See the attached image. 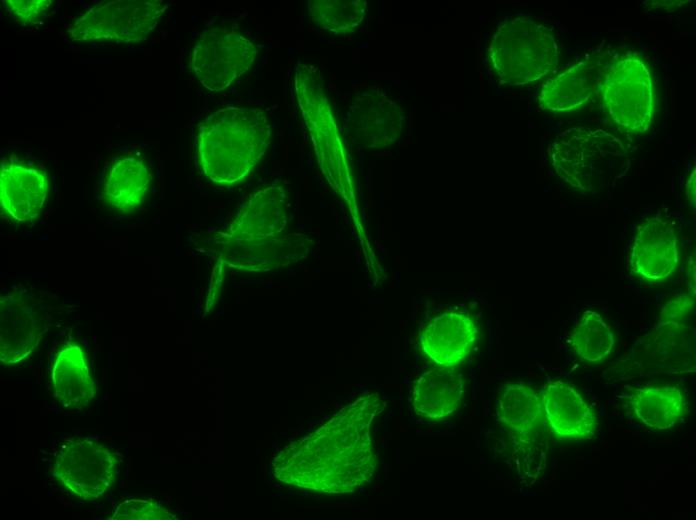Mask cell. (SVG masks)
<instances>
[{"instance_id": "12", "label": "cell", "mask_w": 696, "mask_h": 520, "mask_svg": "<svg viewBox=\"0 0 696 520\" xmlns=\"http://www.w3.org/2000/svg\"><path fill=\"white\" fill-rule=\"evenodd\" d=\"M288 207V196L282 186L257 190L211 242H252L279 237L288 222Z\"/></svg>"}, {"instance_id": "26", "label": "cell", "mask_w": 696, "mask_h": 520, "mask_svg": "<svg viewBox=\"0 0 696 520\" xmlns=\"http://www.w3.org/2000/svg\"><path fill=\"white\" fill-rule=\"evenodd\" d=\"M171 515L156 503L142 499H128L115 509L111 520H156L168 519Z\"/></svg>"}, {"instance_id": "8", "label": "cell", "mask_w": 696, "mask_h": 520, "mask_svg": "<svg viewBox=\"0 0 696 520\" xmlns=\"http://www.w3.org/2000/svg\"><path fill=\"white\" fill-rule=\"evenodd\" d=\"M258 49L236 27L215 25L204 30L190 56V68L211 92L227 89L254 65Z\"/></svg>"}, {"instance_id": "7", "label": "cell", "mask_w": 696, "mask_h": 520, "mask_svg": "<svg viewBox=\"0 0 696 520\" xmlns=\"http://www.w3.org/2000/svg\"><path fill=\"white\" fill-rule=\"evenodd\" d=\"M168 5L162 0H112L91 7L69 27L78 42H140L156 28Z\"/></svg>"}, {"instance_id": "16", "label": "cell", "mask_w": 696, "mask_h": 520, "mask_svg": "<svg viewBox=\"0 0 696 520\" xmlns=\"http://www.w3.org/2000/svg\"><path fill=\"white\" fill-rule=\"evenodd\" d=\"M608 63L601 57H590L559 73L541 88L539 106L555 113L579 109L600 93Z\"/></svg>"}, {"instance_id": "14", "label": "cell", "mask_w": 696, "mask_h": 520, "mask_svg": "<svg viewBox=\"0 0 696 520\" xmlns=\"http://www.w3.org/2000/svg\"><path fill=\"white\" fill-rule=\"evenodd\" d=\"M679 261L675 224L657 213L636 229L630 250V268L647 281H661L673 274Z\"/></svg>"}, {"instance_id": "21", "label": "cell", "mask_w": 696, "mask_h": 520, "mask_svg": "<svg viewBox=\"0 0 696 520\" xmlns=\"http://www.w3.org/2000/svg\"><path fill=\"white\" fill-rule=\"evenodd\" d=\"M499 421L522 441H528L544 427L541 394L523 383H509L497 401Z\"/></svg>"}, {"instance_id": "10", "label": "cell", "mask_w": 696, "mask_h": 520, "mask_svg": "<svg viewBox=\"0 0 696 520\" xmlns=\"http://www.w3.org/2000/svg\"><path fill=\"white\" fill-rule=\"evenodd\" d=\"M49 325L44 301L28 288L0 298V360L4 365L27 358L38 346Z\"/></svg>"}, {"instance_id": "19", "label": "cell", "mask_w": 696, "mask_h": 520, "mask_svg": "<svg viewBox=\"0 0 696 520\" xmlns=\"http://www.w3.org/2000/svg\"><path fill=\"white\" fill-rule=\"evenodd\" d=\"M464 395V380L455 368L439 367L423 373L411 394L414 412L425 419H442L454 413Z\"/></svg>"}, {"instance_id": "11", "label": "cell", "mask_w": 696, "mask_h": 520, "mask_svg": "<svg viewBox=\"0 0 696 520\" xmlns=\"http://www.w3.org/2000/svg\"><path fill=\"white\" fill-rule=\"evenodd\" d=\"M405 116L401 107L384 92L368 90L357 94L349 106L348 130L360 147L378 149L399 141Z\"/></svg>"}, {"instance_id": "2", "label": "cell", "mask_w": 696, "mask_h": 520, "mask_svg": "<svg viewBox=\"0 0 696 520\" xmlns=\"http://www.w3.org/2000/svg\"><path fill=\"white\" fill-rule=\"evenodd\" d=\"M385 403L377 396L360 398L332 419L314 440L313 486L326 492H348L366 481L376 460L370 425Z\"/></svg>"}, {"instance_id": "4", "label": "cell", "mask_w": 696, "mask_h": 520, "mask_svg": "<svg viewBox=\"0 0 696 520\" xmlns=\"http://www.w3.org/2000/svg\"><path fill=\"white\" fill-rule=\"evenodd\" d=\"M294 91L322 173L336 193L348 204H354L347 155L319 69L310 63L298 62L294 72Z\"/></svg>"}, {"instance_id": "22", "label": "cell", "mask_w": 696, "mask_h": 520, "mask_svg": "<svg viewBox=\"0 0 696 520\" xmlns=\"http://www.w3.org/2000/svg\"><path fill=\"white\" fill-rule=\"evenodd\" d=\"M150 179L149 168L143 159L132 156L119 159L104 181V202L123 213L132 211L142 204Z\"/></svg>"}, {"instance_id": "17", "label": "cell", "mask_w": 696, "mask_h": 520, "mask_svg": "<svg viewBox=\"0 0 696 520\" xmlns=\"http://www.w3.org/2000/svg\"><path fill=\"white\" fill-rule=\"evenodd\" d=\"M545 421L561 439L591 438L597 429V416L584 398L562 381L547 384L541 393Z\"/></svg>"}, {"instance_id": "9", "label": "cell", "mask_w": 696, "mask_h": 520, "mask_svg": "<svg viewBox=\"0 0 696 520\" xmlns=\"http://www.w3.org/2000/svg\"><path fill=\"white\" fill-rule=\"evenodd\" d=\"M116 470V458L108 447L83 438L66 442L53 466V474L62 486L84 500L104 495L114 482Z\"/></svg>"}, {"instance_id": "15", "label": "cell", "mask_w": 696, "mask_h": 520, "mask_svg": "<svg viewBox=\"0 0 696 520\" xmlns=\"http://www.w3.org/2000/svg\"><path fill=\"white\" fill-rule=\"evenodd\" d=\"M478 336L473 318L447 311L432 319L419 336L423 354L436 366L455 368L471 352Z\"/></svg>"}, {"instance_id": "18", "label": "cell", "mask_w": 696, "mask_h": 520, "mask_svg": "<svg viewBox=\"0 0 696 520\" xmlns=\"http://www.w3.org/2000/svg\"><path fill=\"white\" fill-rule=\"evenodd\" d=\"M49 182L42 171L15 162L0 167L1 209L17 222L38 217L48 194Z\"/></svg>"}, {"instance_id": "13", "label": "cell", "mask_w": 696, "mask_h": 520, "mask_svg": "<svg viewBox=\"0 0 696 520\" xmlns=\"http://www.w3.org/2000/svg\"><path fill=\"white\" fill-rule=\"evenodd\" d=\"M221 266L261 272L279 269L305 258L314 242L303 234H288L252 242H211Z\"/></svg>"}, {"instance_id": "28", "label": "cell", "mask_w": 696, "mask_h": 520, "mask_svg": "<svg viewBox=\"0 0 696 520\" xmlns=\"http://www.w3.org/2000/svg\"><path fill=\"white\" fill-rule=\"evenodd\" d=\"M686 198L694 205L695 203V168H693L685 185Z\"/></svg>"}, {"instance_id": "25", "label": "cell", "mask_w": 696, "mask_h": 520, "mask_svg": "<svg viewBox=\"0 0 696 520\" xmlns=\"http://www.w3.org/2000/svg\"><path fill=\"white\" fill-rule=\"evenodd\" d=\"M366 7L364 0H309L308 14L321 29L348 34L363 22Z\"/></svg>"}, {"instance_id": "3", "label": "cell", "mask_w": 696, "mask_h": 520, "mask_svg": "<svg viewBox=\"0 0 696 520\" xmlns=\"http://www.w3.org/2000/svg\"><path fill=\"white\" fill-rule=\"evenodd\" d=\"M556 173L581 191H603L626 172L628 153L623 142L603 129L570 128L550 147Z\"/></svg>"}, {"instance_id": "6", "label": "cell", "mask_w": 696, "mask_h": 520, "mask_svg": "<svg viewBox=\"0 0 696 520\" xmlns=\"http://www.w3.org/2000/svg\"><path fill=\"white\" fill-rule=\"evenodd\" d=\"M599 94L620 129L641 133L649 128L655 113V88L650 67L641 57L623 55L609 62Z\"/></svg>"}, {"instance_id": "1", "label": "cell", "mask_w": 696, "mask_h": 520, "mask_svg": "<svg viewBox=\"0 0 696 520\" xmlns=\"http://www.w3.org/2000/svg\"><path fill=\"white\" fill-rule=\"evenodd\" d=\"M272 135V121L261 108L227 106L211 113L197 129L202 173L220 186L242 181L265 154Z\"/></svg>"}, {"instance_id": "23", "label": "cell", "mask_w": 696, "mask_h": 520, "mask_svg": "<svg viewBox=\"0 0 696 520\" xmlns=\"http://www.w3.org/2000/svg\"><path fill=\"white\" fill-rule=\"evenodd\" d=\"M629 402L637 420L655 430L673 427L685 413L686 406L682 392L674 386L635 389L629 395Z\"/></svg>"}, {"instance_id": "20", "label": "cell", "mask_w": 696, "mask_h": 520, "mask_svg": "<svg viewBox=\"0 0 696 520\" xmlns=\"http://www.w3.org/2000/svg\"><path fill=\"white\" fill-rule=\"evenodd\" d=\"M52 385L55 398L69 409L83 408L94 398V381L77 344H69L58 352L52 369Z\"/></svg>"}, {"instance_id": "27", "label": "cell", "mask_w": 696, "mask_h": 520, "mask_svg": "<svg viewBox=\"0 0 696 520\" xmlns=\"http://www.w3.org/2000/svg\"><path fill=\"white\" fill-rule=\"evenodd\" d=\"M50 0H6L5 8L24 24L36 22L51 5Z\"/></svg>"}, {"instance_id": "5", "label": "cell", "mask_w": 696, "mask_h": 520, "mask_svg": "<svg viewBox=\"0 0 696 520\" xmlns=\"http://www.w3.org/2000/svg\"><path fill=\"white\" fill-rule=\"evenodd\" d=\"M488 59L501 82L520 86L551 74L559 63V50L548 27L519 15L498 26L488 48Z\"/></svg>"}, {"instance_id": "24", "label": "cell", "mask_w": 696, "mask_h": 520, "mask_svg": "<svg viewBox=\"0 0 696 520\" xmlns=\"http://www.w3.org/2000/svg\"><path fill=\"white\" fill-rule=\"evenodd\" d=\"M569 342L575 355L583 361L605 360L615 344L611 326L595 311H586L577 322Z\"/></svg>"}]
</instances>
